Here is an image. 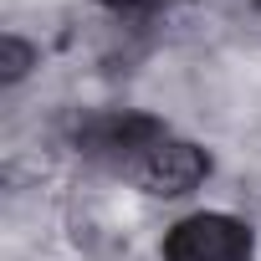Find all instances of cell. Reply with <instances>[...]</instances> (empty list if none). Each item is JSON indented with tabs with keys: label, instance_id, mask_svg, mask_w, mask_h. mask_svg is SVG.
Wrapping results in <instances>:
<instances>
[{
	"label": "cell",
	"instance_id": "obj_2",
	"mask_svg": "<svg viewBox=\"0 0 261 261\" xmlns=\"http://www.w3.org/2000/svg\"><path fill=\"white\" fill-rule=\"evenodd\" d=\"M169 134H164V123L154 113H97L77 128V149L92 154V159H144L149 149H159Z\"/></svg>",
	"mask_w": 261,
	"mask_h": 261
},
{
	"label": "cell",
	"instance_id": "obj_3",
	"mask_svg": "<svg viewBox=\"0 0 261 261\" xmlns=\"http://www.w3.org/2000/svg\"><path fill=\"white\" fill-rule=\"evenodd\" d=\"M134 179L154 200H179V195H190V190H200L210 179V154L200 144H190V139H164L159 149H149L134 164Z\"/></svg>",
	"mask_w": 261,
	"mask_h": 261
},
{
	"label": "cell",
	"instance_id": "obj_5",
	"mask_svg": "<svg viewBox=\"0 0 261 261\" xmlns=\"http://www.w3.org/2000/svg\"><path fill=\"white\" fill-rule=\"evenodd\" d=\"M97 6H108V11H154L164 0H97Z\"/></svg>",
	"mask_w": 261,
	"mask_h": 261
},
{
	"label": "cell",
	"instance_id": "obj_1",
	"mask_svg": "<svg viewBox=\"0 0 261 261\" xmlns=\"http://www.w3.org/2000/svg\"><path fill=\"white\" fill-rule=\"evenodd\" d=\"M251 251H256L251 225L220 210L185 215L164 236V261H251Z\"/></svg>",
	"mask_w": 261,
	"mask_h": 261
},
{
	"label": "cell",
	"instance_id": "obj_4",
	"mask_svg": "<svg viewBox=\"0 0 261 261\" xmlns=\"http://www.w3.org/2000/svg\"><path fill=\"white\" fill-rule=\"evenodd\" d=\"M31 67H36V46H31L26 36L6 31V36H0V82H6V87H16Z\"/></svg>",
	"mask_w": 261,
	"mask_h": 261
}]
</instances>
